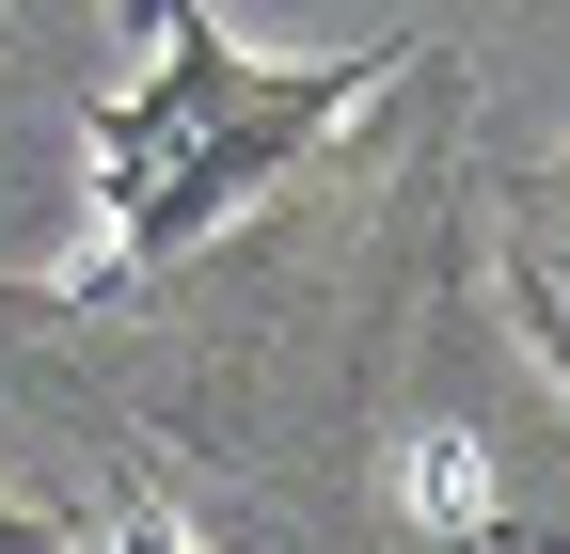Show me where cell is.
I'll use <instances>...</instances> for the list:
<instances>
[{
    "label": "cell",
    "mask_w": 570,
    "mask_h": 554,
    "mask_svg": "<svg viewBox=\"0 0 570 554\" xmlns=\"http://www.w3.org/2000/svg\"><path fill=\"white\" fill-rule=\"evenodd\" d=\"M365 80H396L381 48L365 63H269L206 0L175 32H142V80L96 111V254H80V286H127V269L190 254L206 222H238L285 159H317L365 111Z\"/></svg>",
    "instance_id": "obj_1"
},
{
    "label": "cell",
    "mask_w": 570,
    "mask_h": 554,
    "mask_svg": "<svg viewBox=\"0 0 570 554\" xmlns=\"http://www.w3.org/2000/svg\"><path fill=\"white\" fill-rule=\"evenodd\" d=\"M0 554H80V538H63L48 507H17V492H0Z\"/></svg>",
    "instance_id": "obj_2"
},
{
    "label": "cell",
    "mask_w": 570,
    "mask_h": 554,
    "mask_svg": "<svg viewBox=\"0 0 570 554\" xmlns=\"http://www.w3.org/2000/svg\"><path fill=\"white\" fill-rule=\"evenodd\" d=\"M111 17H127V48H142V32H175V17H190V0H111Z\"/></svg>",
    "instance_id": "obj_3"
},
{
    "label": "cell",
    "mask_w": 570,
    "mask_h": 554,
    "mask_svg": "<svg viewBox=\"0 0 570 554\" xmlns=\"http://www.w3.org/2000/svg\"><path fill=\"white\" fill-rule=\"evenodd\" d=\"M111 554H190V538H175V523H127V538H111Z\"/></svg>",
    "instance_id": "obj_4"
}]
</instances>
